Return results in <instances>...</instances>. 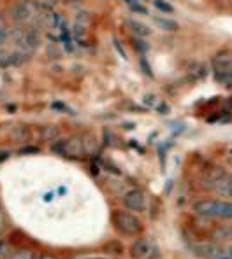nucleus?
<instances>
[{"label": "nucleus", "mask_w": 232, "mask_h": 259, "mask_svg": "<svg viewBox=\"0 0 232 259\" xmlns=\"http://www.w3.org/2000/svg\"><path fill=\"white\" fill-rule=\"evenodd\" d=\"M225 88H227V90H230V91H232V81H230V82H229V84H227Z\"/></svg>", "instance_id": "31"}, {"label": "nucleus", "mask_w": 232, "mask_h": 259, "mask_svg": "<svg viewBox=\"0 0 232 259\" xmlns=\"http://www.w3.org/2000/svg\"><path fill=\"white\" fill-rule=\"evenodd\" d=\"M195 254L199 257H204V259H215L220 256V250L218 247L211 245V243H199V245L193 247Z\"/></svg>", "instance_id": "9"}, {"label": "nucleus", "mask_w": 232, "mask_h": 259, "mask_svg": "<svg viewBox=\"0 0 232 259\" xmlns=\"http://www.w3.org/2000/svg\"><path fill=\"white\" fill-rule=\"evenodd\" d=\"M11 16H13V20H16V21H26L30 16H32V6H30L28 2L16 4V6L13 7V11H11Z\"/></svg>", "instance_id": "8"}, {"label": "nucleus", "mask_w": 232, "mask_h": 259, "mask_svg": "<svg viewBox=\"0 0 232 259\" xmlns=\"http://www.w3.org/2000/svg\"><path fill=\"white\" fill-rule=\"evenodd\" d=\"M51 151L55 152V154L65 156V140H60V142L53 144V146H51Z\"/></svg>", "instance_id": "22"}, {"label": "nucleus", "mask_w": 232, "mask_h": 259, "mask_svg": "<svg viewBox=\"0 0 232 259\" xmlns=\"http://www.w3.org/2000/svg\"><path fill=\"white\" fill-rule=\"evenodd\" d=\"M193 212L204 219H223L232 221V201L206 198L193 203Z\"/></svg>", "instance_id": "1"}, {"label": "nucleus", "mask_w": 232, "mask_h": 259, "mask_svg": "<svg viewBox=\"0 0 232 259\" xmlns=\"http://www.w3.org/2000/svg\"><path fill=\"white\" fill-rule=\"evenodd\" d=\"M0 247H2V243H0Z\"/></svg>", "instance_id": "34"}, {"label": "nucleus", "mask_w": 232, "mask_h": 259, "mask_svg": "<svg viewBox=\"0 0 232 259\" xmlns=\"http://www.w3.org/2000/svg\"><path fill=\"white\" fill-rule=\"evenodd\" d=\"M134 48L141 53V56L146 55V51H148V44L143 40V37H138V39H134Z\"/></svg>", "instance_id": "19"}, {"label": "nucleus", "mask_w": 232, "mask_h": 259, "mask_svg": "<svg viewBox=\"0 0 232 259\" xmlns=\"http://www.w3.org/2000/svg\"><path fill=\"white\" fill-rule=\"evenodd\" d=\"M123 205L130 212H143L146 208V196L141 189H130V191L125 193Z\"/></svg>", "instance_id": "4"}, {"label": "nucleus", "mask_w": 232, "mask_h": 259, "mask_svg": "<svg viewBox=\"0 0 232 259\" xmlns=\"http://www.w3.org/2000/svg\"><path fill=\"white\" fill-rule=\"evenodd\" d=\"M51 107L55 109V110H69V109L65 107V105H63V104H58V102H55V104H53Z\"/></svg>", "instance_id": "27"}, {"label": "nucleus", "mask_w": 232, "mask_h": 259, "mask_svg": "<svg viewBox=\"0 0 232 259\" xmlns=\"http://www.w3.org/2000/svg\"><path fill=\"white\" fill-rule=\"evenodd\" d=\"M39 259H58V257L51 252H43V254H39Z\"/></svg>", "instance_id": "25"}, {"label": "nucleus", "mask_w": 232, "mask_h": 259, "mask_svg": "<svg viewBox=\"0 0 232 259\" xmlns=\"http://www.w3.org/2000/svg\"><path fill=\"white\" fill-rule=\"evenodd\" d=\"M146 259H160V256H158V254H151V256H148Z\"/></svg>", "instance_id": "30"}, {"label": "nucleus", "mask_w": 232, "mask_h": 259, "mask_svg": "<svg viewBox=\"0 0 232 259\" xmlns=\"http://www.w3.org/2000/svg\"><path fill=\"white\" fill-rule=\"evenodd\" d=\"M83 144L78 139H69L65 140V156H79L83 152Z\"/></svg>", "instance_id": "13"}, {"label": "nucleus", "mask_w": 232, "mask_h": 259, "mask_svg": "<svg viewBox=\"0 0 232 259\" xmlns=\"http://www.w3.org/2000/svg\"><path fill=\"white\" fill-rule=\"evenodd\" d=\"M215 191L218 194H222V196H232V177L227 175V177L216 186Z\"/></svg>", "instance_id": "16"}, {"label": "nucleus", "mask_w": 232, "mask_h": 259, "mask_svg": "<svg viewBox=\"0 0 232 259\" xmlns=\"http://www.w3.org/2000/svg\"><path fill=\"white\" fill-rule=\"evenodd\" d=\"M7 39H9V30L6 26H0V44H4Z\"/></svg>", "instance_id": "24"}, {"label": "nucleus", "mask_w": 232, "mask_h": 259, "mask_svg": "<svg viewBox=\"0 0 232 259\" xmlns=\"http://www.w3.org/2000/svg\"><path fill=\"white\" fill-rule=\"evenodd\" d=\"M113 226L118 233L125 237H138L143 231V223L134 212L130 210H115L113 212Z\"/></svg>", "instance_id": "2"}, {"label": "nucleus", "mask_w": 232, "mask_h": 259, "mask_svg": "<svg viewBox=\"0 0 232 259\" xmlns=\"http://www.w3.org/2000/svg\"><path fill=\"white\" fill-rule=\"evenodd\" d=\"M220 259H230V257H220Z\"/></svg>", "instance_id": "33"}, {"label": "nucleus", "mask_w": 232, "mask_h": 259, "mask_svg": "<svg viewBox=\"0 0 232 259\" xmlns=\"http://www.w3.org/2000/svg\"><path fill=\"white\" fill-rule=\"evenodd\" d=\"M102 252L109 254V256H121L123 254V245L118 240H109L108 243L102 245Z\"/></svg>", "instance_id": "12"}, {"label": "nucleus", "mask_w": 232, "mask_h": 259, "mask_svg": "<svg viewBox=\"0 0 232 259\" xmlns=\"http://www.w3.org/2000/svg\"><path fill=\"white\" fill-rule=\"evenodd\" d=\"M41 149L39 147H36V146H25V147H21L20 151H18V154H37Z\"/></svg>", "instance_id": "23"}, {"label": "nucleus", "mask_w": 232, "mask_h": 259, "mask_svg": "<svg viewBox=\"0 0 232 259\" xmlns=\"http://www.w3.org/2000/svg\"><path fill=\"white\" fill-rule=\"evenodd\" d=\"M211 72L213 79L218 84L227 86L232 81V53L230 51H218L211 60Z\"/></svg>", "instance_id": "3"}, {"label": "nucleus", "mask_w": 232, "mask_h": 259, "mask_svg": "<svg viewBox=\"0 0 232 259\" xmlns=\"http://www.w3.org/2000/svg\"><path fill=\"white\" fill-rule=\"evenodd\" d=\"M139 63H141V68H143V72L148 75V77H153V72H151V67H150V63H148V60H146V56H141V60H139Z\"/></svg>", "instance_id": "20"}, {"label": "nucleus", "mask_w": 232, "mask_h": 259, "mask_svg": "<svg viewBox=\"0 0 232 259\" xmlns=\"http://www.w3.org/2000/svg\"><path fill=\"white\" fill-rule=\"evenodd\" d=\"M155 23H157L158 26H162L163 30H167V32H174V30H178V23L173 21V20H165V18H155Z\"/></svg>", "instance_id": "17"}, {"label": "nucleus", "mask_w": 232, "mask_h": 259, "mask_svg": "<svg viewBox=\"0 0 232 259\" xmlns=\"http://www.w3.org/2000/svg\"><path fill=\"white\" fill-rule=\"evenodd\" d=\"M128 26H130V32L138 37H148L150 35V28L143 23L136 21V20H128Z\"/></svg>", "instance_id": "15"}, {"label": "nucleus", "mask_w": 232, "mask_h": 259, "mask_svg": "<svg viewBox=\"0 0 232 259\" xmlns=\"http://www.w3.org/2000/svg\"><path fill=\"white\" fill-rule=\"evenodd\" d=\"M7 158H9V151H2V152H0V163L6 161Z\"/></svg>", "instance_id": "29"}, {"label": "nucleus", "mask_w": 232, "mask_h": 259, "mask_svg": "<svg viewBox=\"0 0 232 259\" xmlns=\"http://www.w3.org/2000/svg\"><path fill=\"white\" fill-rule=\"evenodd\" d=\"M14 249L16 247H9V245H2L0 247V259H11V256H13Z\"/></svg>", "instance_id": "21"}, {"label": "nucleus", "mask_w": 232, "mask_h": 259, "mask_svg": "<svg viewBox=\"0 0 232 259\" xmlns=\"http://www.w3.org/2000/svg\"><path fill=\"white\" fill-rule=\"evenodd\" d=\"M229 257L232 259V247H230V249H229Z\"/></svg>", "instance_id": "32"}, {"label": "nucleus", "mask_w": 232, "mask_h": 259, "mask_svg": "<svg viewBox=\"0 0 232 259\" xmlns=\"http://www.w3.org/2000/svg\"><path fill=\"white\" fill-rule=\"evenodd\" d=\"M41 44V37H39V32H37L36 28L28 30V32H25V48L26 51H36L37 48H39Z\"/></svg>", "instance_id": "10"}, {"label": "nucleus", "mask_w": 232, "mask_h": 259, "mask_svg": "<svg viewBox=\"0 0 232 259\" xmlns=\"http://www.w3.org/2000/svg\"><path fill=\"white\" fill-rule=\"evenodd\" d=\"M225 177H227V174L223 172V170L220 168V166H213V168H209V170H206V172H204L203 181H204V186H206V188L215 189L216 186H218L220 182H222Z\"/></svg>", "instance_id": "6"}, {"label": "nucleus", "mask_w": 232, "mask_h": 259, "mask_svg": "<svg viewBox=\"0 0 232 259\" xmlns=\"http://www.w3.org/2000/svg\"><path fill=\"white\" fill-rule=\"evenodd\" d=\"M153 6L163 14H173L174 13V7L171 6L169 2H165V0H153Z\"/></svg>", "instance_id": "18"}, {"label": "nucleus", "mask_w": 232, "mask_h": 259, "mask_svg": "<svg viewBox=\"0 0 232 259\" xmlns=\"http://www.w3.org/2000/svg\"><path fill=\"white\" fill-rule=\"evenodd\" d=\"M11 259H39V254L30 247H20V249H14Z\"/></svg>", "instance_id": "14"}, {"label": "nucleus", "mask_w": 232, "mask_h": 259, "mask_svg": "<svg viewBox=\"0 0 232 259\" xmlns=\"http://www.w3.org/2000/svg\"><path fill=\"white\" fill-rule=\"evenodd\" d=\"M144 102H146V104H150V105L157 104V102H155V97H153V95H146V97H144Z\"/></svg>", "instance_id": "26"}, {"label": "nucleus", "mask_w": 232, "mask_h": 259, "mask_svg": "<svg viewBox=\"0 0 232 259\" xmlns=\"http://www.w3.org/2000/svg\"><path fill=\"white\" fill-rule=\"evenodd\" d=\"M9 137L18 144L30 142V140H32V130L28 126H25V124H18V126H14L9 132Z\"/></svg>", "instance_id": "7"}, {"label": "nucleus", "mask_w": 232, "mask_h": 259, "mask_svg": "<svg viewBox=\"0 0 232 259\" xmlns=\"http://www.w3.org/2000/svg\"><path fill=\"white\" fill-rule=\"evenodd\" d=\"M132 259H146L148 256L153 254V247H151L150 238H138L128 249Z\"/></svg>", "instance_id": "5"}, {"label": "nucleus", "mask_w": 232, "mask_h": 259, "mask_svg": "<svg viewBox=\"0 0 232 259\" xmlns=\"http://www.w3.org/2000/svg\"><path fill=\"white\" fill-rule=\"evenodd\" d=\"M115 48L118 49V51H120L121 58H127V56H125V51H123V48H121V46H120V42H118V40H115Z\"/></svg>", "instance_id": "28"}, {"label": "nucleus", "mask_w": 232, "mask_h": 259, "mask_svg": "<svg viewBox=\"0 0 232 259\" xmlns=\"http://www.w3.org/2000/svg\"><path fill=\"white\" fill-rule=\"evenodd\" d=\"M60 135H62V130L56 126V124H46V126L41 128V137H43L44 142H53Z\"/></svg>", "instance_id": "11"}]
</instances>
